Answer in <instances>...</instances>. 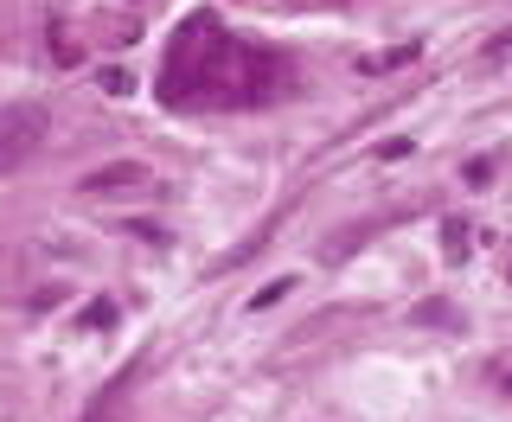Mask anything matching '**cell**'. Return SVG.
<instances>
[{"instance_id": "obj_3", "label": "cell", "mask_w": 512, "mask_h": 422, "mask_svg": "<svg viewBox=\"0 0 512 422\" xmlns=\"http://www.w3.org/2000/svg\"><path fill=\"white\" fill-rule=\"evenodd\" d=\"M84 192H154V173L148 167H135V160H116V167H103V173H90L84 180Z\"/></svg>"}, {"instance_id": "obj_5", "label": "cell", "mask_w": 512, "mask_h": 422, "mask_svg": "<svg viewBox=\"0 0 512 422\" xmlns=\"http://www.w3.org/2000/svg\"><path fill=\"white\" fill-rule=\"evenodd\" d=\"M493 180V160H468V186H487Z\"/></svg>"}, {"instance_id": "obj_6", "label": "cell", "mask_w": 512, "mask_h": 422, "mask_svg": "<svg viewBox=\"0 0 512 422\" xmlns=\"http://www.w3.org/2000/svg\"><path fill=\"white\" fill-rule=\"evenodd\" d=\"M500 384H506V391H512V371H506V378H500Z\"/></svg>"}, {"instance_id": "obj_2", "label": "cell", "mask_w": 512, "mask_h": 422, "mask_svg": "<svg viewBox=\"0 0 512 422\" xmlns=\"http://www.w3.org/2000/svg\"><path fill=\"white\" fill-rule=\"evenodd\" d=\"M39 141H45V109H32V103L0 109V173L26 167L39 154Z\"/></svg>"}, {"instance_id": "obj_1", "label": "cell", "mask_w": 512, "mask_h": 422, "mask_svg": "<svg viewBox=\"0 0 512 422\" xmlns=\"http://www.w3.org/2000/svg\"><path fill=\"white\" fill-rule=\"evenodd\" d=\"M288 58L256 39H237L218 13H186L167 39L154 96L167 109H263L288 96Z\"/></svg>"}, {"instance_id": "obj_4", "label": "cell", "mask_w": 512, "mask_h": 422, "mask_svg": "<svg viewBox=\"0 0 512 422\" xmlns=\"http://www.w3.org/2000/svg\"><path fill=\"white\" fill-rule=\"evenodd\" d=\"M416 58V45H397V52H384V58H365L359 71H391V64H410Z\"/></svg>"}]
</instances>
